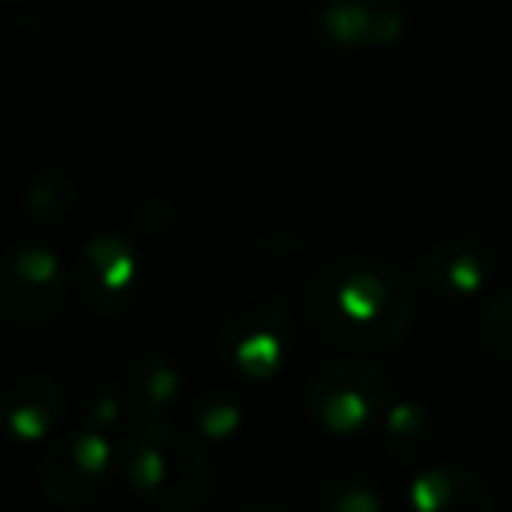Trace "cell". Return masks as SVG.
<instances>
[{
    "label": "cell",
    "instance_id": "1",
    "mask_svg": "<svg viewBox=\"0 0 512 512\" xmlns=\"http://www.w3.org/2000/svg\"><path fill=\"white\" fill-rule=\"evenodd\" d=\"M306 316L320 337L358 351L397 348L414 323V292L393 267L344 256L316 271L306 288Z\"/></svg>",
    "mask_w": 512,
    "mask_h": 512
},
{
    "label": "cell",
    "instance_id": "2",
    "mask_svg": "<svg viewBox=\"0 0 512 512\" xmlns=\"http://www.w3.org/2000/svg\"><path fill=\"white\" fill-rule=\"evenodd\" d=\"M169 477H179L193 495L204 502L207 491H211V470L197 456V449L186 439H179L169 428H144L141 439L130 449V477H134V488L141 491L151 502V495L158 491V484Z\"/></svg>",
    "mask_w": 512,
    "mask_h": 512
},
{
    "label": "cell",
    "instance_id": "4",
    "mask_svg": "<svg viewBox=\"0 0 512 512\" xmlns=\"http://www.w3.org/2000/svg\"><path fill=\"white\" fill-rule=\"evenodd\" d=\"M411 512H491V491L470 470H428L411 484Z\"/></svg>",
    "mask_w": 512,
    "mask_h": 512
},
{
    "label": "cell",
    "instance_id": "5",
    "mask_svg": "<svg viewBox=\"0 0 512 512\" xmlns=\"http://www.w3.org/2000/svg\"><path fill=\"white\" fill-rule=\"evenodd\" d=\"M484 348L512 365V288H498L481 313Z\"/></svg>",
    "mask_w": 512,
    "mask_h": 512
},
{
    "label": "cell",
    "instance_id": "3",
    "mask_svg": "<svg viewBox=\"0 0 512 512\" xmlns=\"http://www.w3.org/2000/svg\"><path fill=\"white\" fill-rule=\"evenodd\" d=\"M495 267L498 260L488 246L470 239H453L428 253L425 281H432V288H439V292L470 295V292H481L495 278Z\"/></svg>",
    "mask_w": 512,
    "mask_h": 512
},
{
    "label": "cell",
    "instance_id": "6",
    "mask_svg": "<svg viewBox=\"0 0 512 512\" xmlns=\"http://www.w3.org/2000/svg\"><path fill=\"white\" fill-rule=\"evenodd\" d=\"M242 512H281V509H271V505H256V509H242Z\"/></svg>",
    "mask_w": 512,
    "mask_h": 512
}]
</instances>
